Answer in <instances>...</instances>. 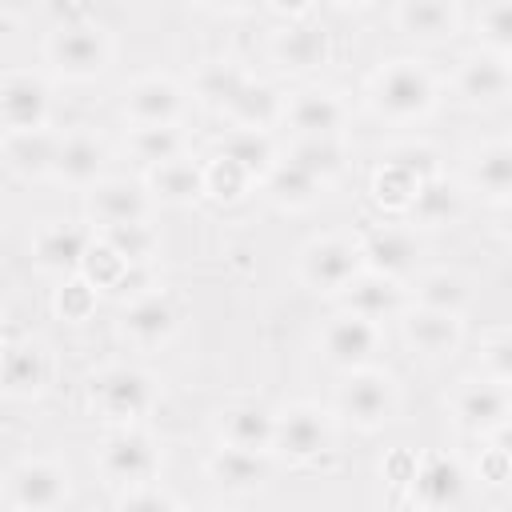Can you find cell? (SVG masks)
Returning a JSON list of instances; mask_svg holds the SVG:
<instances>
[{
	"label": "cell",
	"mask_w": 512,
	"mask_h": 512,
	"mask_svg": "<svg viewBox=\"0 0 512 512\" xmlns=\"http://www.w3.org/2000/svg\"><path fill=\"white\" fill-rule=\"evenodd\" d=\"M436 100H440V84H436L432 68L412 56L380 64L368 80V108L392 124L424 120L436 108Z\"/></svg>",
	"instance_id": "cell-1"
},
{
	"label": "cell",
	"mask_w": 512,
	"mask_h": 512,
	"mask_svg": "<svg viewBox=\"0 0 512 512\" xmlns=\"http://www.w3.org/2000/svg\"><path fill=\"white\" fill-rule=\"evenodd\" d=\"M112 52H116L112 48V32L96 16L52 24V32L44 40V60L64 80H96V76H104L108 64H112Z\"/></svg>",
	"instance_id": "cell-2"
},
{
	"label": "cell",
	"mask_w": 512,
	"mask_h": 512,
	"mask_svg": "<svg viewBox=\"0 0 512 512\" xmlns=\"http://www.w3.org/2000/svg\"><path fill=\"white\" fill-rule=\"evenodd\" d=\"M88 404L108 424L136 428V420H144L156 408V380L144 368L112 364L88 380Z\"/></svg>",
	"instance_id": "cell-3"
},
{
	"label": "cell",
	"mask_w": 512,
	"mask_h": 512,
	"mask_svg": "<svg viewBox=\"0 0 512 512\" xmlns=\"http://www.w3.org/2000/svg\"><path fill=\"white\" fill-rule=\"evenodd\" d=\"M336 408L344 420H352L360 432H376L400 412V384L384 368H356L344 372V384L336 392Z\"/></svg>",
	"instance_id": "cell-4"
},
{
	"label": "cell",
	"mask_w": 512,
	"mask_h": 512,
	"mask_svg": "<svg viewBox=\"0 0 512 512\" xmlns=\"http://www.w3.org/2000/svg\"><path fill=\"white\" fill-rule=\"evenodd\" d=\"M96 468L104 476V484L132 492V488H148L160 472V448L144 428H116L104 436L100 452H96Z\"/></svg>",
	"instance_id": "cell-5"
},
{
	"label": "cell",
	"mask_w": 512,
	"mask_h": 512,
	"mask_svg": "<svg viewBox=\"0 0 512 512\" xmlns=\"http://www.w3.org/2000/svg\"><path fill=\"white\" fill-rule=\"evenodd\" d=\"M72 496V472L52 456H24L8 472V504L16 512H60Z\"/></svg>",
	"instance_id": "cell-6"
},
{
	"label": "cell",
	"mask_w": 512,
	"mask_h": 512,
	"mask_svg": "<svg viewBox=\"0 0 512 512\" xmlns=\"http://www.w3.org/2000/svg\"><path fill=\"white\" fill-rule=\"evenodd\" d=\"M332 444H336V424L320 404H292L276 412L272 452L284 456L288 464H316L332 452Z\"/></svg>",
	"instance_id": "cell-7"
},
{
	"label": "cell",
	"mask_w": 512,
	"mask_h": 512,
	"mask_svg": "<svg viewBox=\"0 0 512 512\" xmlns=\"http://www.w3.org/2000/svg\"><path fill=\"white\" fill-rule=\"evenodd\" d=\"M364 272L360 240L348 236H316L300 248V280L312 292H344Z\"/></svg>",
	"instance_id": "cell-8"
},
{
	"label": "cell",
	"mask_w": 512,
	"mask_h": 512,
	"mask_svg": "<svg viewBox=\"0 0 512 512\" xmlns=\"http://www.w3.org/2000/svg\"><path fill=\"white\" fill-rule=\"evenodd\" d=\"M0 120L4 132H44L52 120V88L40 72L8 68L0 76Z\"/></svg>",
	"instance_id": "cell-9"
},
{
	"label": "cell",
	"mask_w": 512,
	"mask_h": 512,
	"mask_svg": "<svg viewBox=\"0 0 512 512\" xmlns=\"http://www.w3.org/2000/svg\"><path fill=\"white\" fill-rule=\"evenodd\" d=\"M468 492V472L448 452H424L408 480V500L420 512H452Z\"/></svg>",
	"instance_id": "cell-10"
},
{
	"label": "cell",
	"mask_w": 512,
	"mask_h": 512,
	"mask_svg": "<svg viewBox=\"0 0 512 512\" xmlns=\"http://www.w3.org/2000/svg\"><path fill=\"white\" fill-rule=\"evenodd\" d=\"M380 348V324L356 316V312H336L324 332H320V352L332 368H344V372H356V368H368L372 356Z\"/></svg>",
	"instance_id": "cell-11"
},
{
	"label": "cell",
	"mask_w": 512,
	"mask_h": 512,
	"mask_svg": "<svg viewBox=\"0 0 512 512\" xmlns=\"http://www.w3.org/2000/svg\"><path fill=\"white\" fill-rule=\"evenodd\" d=\"M452 412H456L460 428H468L476 436H492L496 428H504L512 420V388L492 376L464 380L452 396Z\"/></svg>",
	"instance_id": "cell-12"
},
{
	"label": "cell",
	"mask_w": 512,
	"mask_h": 512,
	"mask_svg": "<svg viewBox=\"0 0 512 512\" xmlns=\"http://www.w3.org/2000/svg\"><path fill=\"white\" fill-rule=\"evenodd\" d=\"M456 96L468 104V108H492V104H504L512 96V60L500 56V52H468L456 68Z\"/></svg>",
	"instance_id": "cell-13"
},
{
	"label": "cell",
	"mask_w": 512,
	"mask_h": 512,
	"mask_svg": "<svg viewBox=\"0 0 512 512\" xmlns=\"http://www.w3.org/2000/svg\"><path fill=\"white\" fill-rule=\"evenodd\" d=\"M124 116L132 128H176L184 116V92L168 76H140L124 88Z\"/></svg>",
	"instance_id": "cell-14"
},
{
	"label": "cell",
	"mask_w": 512,
	"mask_h": 512,
	"mask_svg": "<svg viewBox=\"0 0 512 512\" xmlns=\"http://www.w3.org/2000/svg\"><path fill=\"white\" fill-rule=\"evenodd\" d=\"M96 244V228H84V224H48L36 232L32 240V260L40 272H52V276H80L84 272V260Z\"/></svg>",
	"instance_id": "cell-15"
},
{
	"label": "cell",
	"mask_w": 512,
	"mask_h": 512,
	"mask_svg": "<svg viewBox=\"0 0 512 512\" xmlns=\"http://www.w3.org/2000/svg\"><path fill=\"white\" fill-rule=\"evenodd\" d=\"M204 472L228 496H256L272 480V460H268V452H244V448L216 444L204 460Z\"/></svg>",
	"instance_id": "cell-16"
},
{
	"label": "cell",
	"mask_w": 512,
	"mask_h": 512,
	"mask_svg": "<svg viewBox=\"0 0 512 512\" xmlns=\"http://www.w3.org/2000/svg\"><path fill=\"white\" fill-rule=\"evenodd\" d=\"M272 56L288 72H316V68H324L332 60V32L312 16L288 20L272 36Z\"/></svg>",
	"instance_id": "cell-17"
},
{
	"label": "cell",
	"mask_w": 512,
	"mask_h": 512,
	"mask_svg": "<svg viewBox=\"0 0 512 512\" xmlns=\"http://www.w3.org/2000/svg\"><path fill=\"white\" fill-rule=\"evenodd\" d=\"M0 380H4V396L8 400H36V396H44L48 384H52V352L40 340H12L4 348Z\"/></svg>",
	"instance_id": "cell-18"
},
{
	"label": "cell",
	"mask_w": 512,
	"mask_h": 512,
	"mask_svg": "<svg viewBox=\"0 0 512 512\" xmlns=\"http://www.w3.org/2000/svg\"><path fill=\"white\" fill-rule=\"evenodd\" d=\"M152 192L140 180H104L88 192V216L96 228L112 224H148L152 220Z\"/></svg>",
	"instance_id": "cell-19"
},
{
	"label": "cell",
	"mask_w": 512,
	"mask_h": 512,
	"mask_svg": "<svg viewBox=\"0 0 512 512\" xmlns=\"http://www.w3.org/2000/svg\"><path fill=\"white\" fill-rule=\"evenodd\" d=\"M400 336L412 352H420L428 360H444L464 340V316H448V312H432V308H408V312H400Z\"/></svg>",
	"instance_id": "cell-20"
},
{
	"label": "cell",
	"mask_w": 512,
	"mask_h": 512,
	"mask_svg": "<svg viewBox=\"0 0 512 512\" xmlns=\"http://www.w3.org/2000/svg\"><path fill=\"white\" fill-rule=\"evenodd\" d=\"M216 436L228 448L244 452H272L276 444V412L260 400H236L216 416Z\"/></svg>",
	"instance_id": "cell-21"
},
{
	"label": "cell",
	"mask_w": 512,
	"mask_h": 512,
	"mask_svg": "<svg viewBox=\"0 0 512 512\" xmlns=\"http://www.w3.org/2000/svg\"><path fill=\"white\" fill-rule=\"evenodd\" d=\"M392 24H396V32H404L412 40L440 44L460 32L464 8L456 0H400L392 8Z\"/></svg>",
	"instance_id": "cell-22"
},
{
	"label": "cell",
	"mask_w": 512,
	"mask_h": 512,
	"mask_svg": "<svg viewBox=\"0 0 512 512\" xmlns=\"http://www.w3.org/2000/svg\"><path fill=\"white\" fill-rule=\"evenodd\" d=\"M104 168H108V144L92 132H68L60 136V156H56V172L52 180L68 184V188H96L104 184Z\"/></svg>",
	"instance_id": "cell-23"
},
{
	"label": "cell",
	"mask_w": 512,
	"mask_h": 512,
	"mask_svg": "<svg viewBox=\"0 0 512 512\" xmlns=\"http://www.w3.org/2000/svg\"><path fill=\"white\" fill-rule=\"evenodd\" d=\"M284 120L300 132V140H336L340 128H344V104L332 92L304 88L288 100Z\"/></svg>",
	"instance_id": "cell-24"
},
{
	"label": "cell",
	"mask_w": 512,
	"mask_h": 512,
	"mask_svg": "<svg viewBox=\"0 0 512 512\" xmlns=\"http://www.w3.org/2000/svg\"><path fill=\"white\" fill-rule=\"evenodd\" d=\"M360 252H364V268L368 272H380L388 280H400L416 268V256H420V244L408 228H372L364 240H360Z\"/></svg>",
	"instance_id": "cell-25"
},
{
	"label": "cell",
	"mask_w": 512,
	"mask_h": 512,
	"mask_svg": "<svg viewBox=\"0 0 512 512\" xmlns=\"http://www.w3.org/2000/svg\"><path fill=\"white\" fill-rule=\"evenodd\" d=\"M60 136L44 132H4V164L20 180H44L56 172Z\"/></svg>",
	"instance_id": "cell-26"
},
{
	"label": "cell",
	"mask_w": 512,
	"mask_h": 512,
	"mask_svg": "<svg viewBox=\"0 0 512 512\" xmlns=\"http://www.w3.org/2000/svg\"><path fill=\"white\" fill-rule=\"evenodd\" d=\"M120 332H124L136 348H160V344H168L172 332H176V308H172L160 292H152V296H144V300H132V304L120 312Z\"/></svg>",
	"instance_id": "cell-27"
},
{
	"label": "cell",
	"mask_w": 512,
	"mask_h": 512,
	"mask_svg": "<svg viewBox=\"0 0 512 512\" xmlns=\"http://www.w3.org/2000/svg\"><path fill=\"white\" fill-rule=\"evenodd\" d=\"M340 296H344V312H356V316H364V320H372V324L392 320V316L404 308L400 280H388V276L368 272V268H364Z\"/></svg>",
	"instance_id": "cell-28"
},
{
	"label": "cell",
	"mask_w": 512,
	"mask_h": 512,
	"mask_svg": "<svg viewBox=\"0 0 512 512\" xmlns=\"http://www.w3.org/2000/svg\"><path fill=\"white\" fill-rule=\"evenodd\" d=\"M468 184L488 204H512V140H492L472 156Z\"/></svg>",
	"instance_id": "cell-29"
},
{
	"label": "cell",
	"mask_w": 512,
	"mask_h": 512,
	"mask_svg": "<svg viewBox=\"0 0 512 512\" xmlns=\"http://www.w3.org/2000/svg\"><path fill=\"white\" fill-rule=\"evenodd\" d=\"M148 192L156 204H172V208H184L192 200L204 196V164H196L192 156L184 160H172V164H160L148 172Z\"/></svg>",
	"instance_id": "cell-30"
},
{
	"label": "cell",
	"mask_w": 512,
	"mask_h": 512,
	"mask_svg": "<svg viewBox=\"0 0 512 512\" xmlns=\"http://www.w3.org/2000/svg\"><path fill=\"white\" fill-rule=\"evenodd\" d=\"M284 100L272 84H260V80H248L240 88V96L224 108V116L236 124V128H252V132H268V124H276L284 116Z\"/></svg>",
	"instance_id": "cell-31"
},
{
	"label": "cell",
	"mask_w": 512,
	"mask_h": 512,
	"mask_svg": "<svg viewBox=\"0 0 512 512\" xmlns=\"http://www.w3.org/2000/svg\"><path fill=\"white\" fill-rule=\"evenodd\" d=\"M212 152H220V156L236 160V164H240L244 172H252L256 180H264V176L280 164L272 136H268V132H252V128H232V132H224V136L216 140V148H212Z\"/></svg>",
	"instance_id": "cell-32"
},
{
	"label": "cell",
	"mask_w": 512,
	"mask_h": 512,
	"mask_svg": "<svg viewBox=\"0 0 512 512\" xmlns=\"http://www.w3.org/2000/svg\"><path fill=\"white\" fill-rule=\"evenodd\" d=\"M420 184H424L420 172H412L408 164H400V160H392V156H380V164H376V172H372V200H376L380 208H388V212L408 216V208H412Z\"/></svg>",
	"instance_id": "cell-33"
},
{
	"label": "cell",
	"mask_w": 512,
	"mask_h": 512,
	"mask_svg": "<svg viewBox=\"0 0 512 512\" xmlns=\"http://www.w3.org/2000/svg\"><path fill=\"white\" fill-rule=\"evenodd\" d=\"M264 192H268V200L272 204H280V208H308L320 192H324V180L320 176H312L308 168H300V164H292L288 156L264 176Z\"/></svg>",
	"instance_id": "cell-34"
},
{
	"label": "cell",
	"mask_w": 512,
	"mask_h": 512,
	"mask_svg": "<svg viewBox=\"0 0 512 512\" xmlns=\"http://www.w3.org/2000/svg\"><path fill=\"white\" fill-rule=\"evenodd\" d=\"M416 308L464 316V308H468V280H464L460 272H448V268L424 272V276L416 280Z\"/></svg>",
	"instance_id": "cell-35"
},
{
	"label": "cell",
	"mask_w": 512,
	"mask_h": 512,
	"mask_svg": "<svg viewBox=\"0 0 512 512\" xmlns=\"http://www.w3.org/2000/svg\"><path fill=\"white\" fill-rule=\"evenodd\" d=\"M408 216L416 224H428V228L452 224L460 216V188L452 180H444V176L424 180L420 192H416V200H412V208H408Z\"/></svg>",
	"instance_id": "cell-36"
},
{
	"label": "cell",
	"mask_w": 512,
	"mask_h": 512,
	"mask_svg": "<svg viewBox=\"0 0 512 512\" xmlns=\"http://www.w3.org/2000/svg\"><path fill=\"white\" fill-rule=\"evenodd\" d=\"M96 236L132 268L152 264V256L160 248V236L152 224H112V228H96Z\"/></svg>",
	"instance_id": "cell-37"
},
{
	"label": "cell",
	"mask_w": 512,
	"mask_h": 512,
	"mask_svg": "<svg viewBox=\"0 0 512 512\" xmlns=\"http://www.w3.org/2000/svg\"><path fill=\"white\" fill-rule=\"evenodd\" d=\"M252 76L244 72V68H236L232 60H208L200 72H196V92H200V100L204 104H212V108H228L236 96H240V88L248 84Z\"/></svg>",
	"instance_id": "cell-38"
},
{
	"label": "cell",
	"mask_w": 512,
	"mask_h": 512,
	"mask_svg": "<svg viewBox=\"0 0 512 512\" xmlns=\"http://www.w3.org/2000/svg\"><path fill=\"white\" fill-rule=\"evenodd\" d=\"M128 148H132V156L152 172V168H160V164L184 160V132H180V124H176V128H132Z\"/></svg>",
	"instance_id": "cell-39"
},
{
	"label": "cell",
	"mask_w": 512,
	"mask_h": 512,
	"mask_svg": "<svg viewBox=\"0 0 512 512\" xmlns=\"http://www.w3.org/2000/svg\"><path fill=\"white\" fill-rule=\"evenodd\" d=\"M252 184H256V176L244 172L236 160H228V156H220V152H212V156L204 160V196H208V200L236 204Z\"/></svg>",
	"instance_id": "cell-40"
},
{
	"label": "cell",
	"mask_w": 512,
	"mask_h": 512,
	"mask_svg": "<svg viewBox=\"0 0 512 512\" xmlns=\"http://www.w3.org/2000/svg\"><path fill=\"white\" fill-rule=\"evenodd\" d=\"M288 160L300 164V168H308L312 176H320L328 184L344 168V148H340V140H296L292 152H288Z\"/></svg>",
	"instance_id": "cell-41"
},
{
	"label": "cell",
	"mask_w": 512,
	"mask_h": 512,
	"mask_svg": "<svg viewBox=\"0 0 512 512\" xmlns=\"http://www.w3.org/2000/svg\"><path fill=\"white\" fill-rule=\"evenodd\" d=\"M476 36L488 52H500L512 60V0L504 4H484L476 12Z\"/></svg>",
	"instance_id": "cell-42"
},
{
	"label": "cell",
	"mask_w": 512,
	"mask_h": 512,
	"mask_svg": "<svg viewBox=\"0 0 512 512\" xmlns=\"http://www.w3.org/2000/svg\"><path fill=\"white\" fill-rule=\"evenodd\" d=\"M92 308H96V288H92L84 276H72V280L60 284V292H56V312H60L64 320H88Z\"/></svg>",
	"instance_id": "cell-43"
},
{
	"label": "cell",
	"mask_w": 512,
	"mask_h": 512,
	"mask_svg": "<svg viewBox=\"0 0 512 512\" xmlns=\"http://www.w3.org/2000/svg\"><path fill=\"white\" fill-rule=\"evenodd\" d=\"M480 364H484V372H488L492 380H500V384L512 388V332L488 336L484 348H480Z\"/></svg>",
	"instance_id": "cell-44"
},
{
	"label": "cell",
	"mask_w": 512,
	"mask_h": 512,
	"mask_svg": "<svg viewBox=\"0 0 512 512\" xmlns=\"http://www.w3.org/2000/svg\"><path fill=\"white\" fill-rule=\"evenodd\" d=\"M116 512H180V504L160 488H132L116 500Z\"/></svg>",
	"instance_id": "cell-45"
},
{
	"label": "cell",
	"mask_w": 512,
	"mask_h": 512,
	"mask_svg": "<svg viewBox=\"0 0 512 512\" xmlns=\"http://www.w3.org/2000/svg\"><path fill=\"white\" fill-rule=\"evenodd\" d=\"M488 440H492L488 448H492V452H496V456H500V460H504V464L512 468V420H508L504 428H496V432H492Z\"/></svg>",
	"instance_id": "cell-46"
},
{
	"label": "cell",
	"mask_w": 512,
	"mask_h": 512,
	"mask_svg": "<svg viewBox=\"0 0 512 512\" xmlns=\"http://www.w3.org/2000/svg\"><path fill=\"white\" fill-rule=\"evenodd\" d=\"M500 236H504V240H512V204L504 208V220H500Z\"/></svg>",
	"instance_id": "cell-47"
},
{
	"label": "cell",
	"mask_w": 512,
	"mask_h": 512,
	"mask_svg": "<svg viewBox=\"0 0 512 512\" xmlns=\"http://www.w3.org/2000/svg\"><path fill=\"white\" fill-rule=\"evenodd\" d=\"M384 512H420L412 500H404V504H392V508H384Z\"/></svg>",
	"instance_id": "cell-48"
},
{
	"label": "cell",
	"mask_w": 512,
	"mask_h": 512,
	"mask_svg": "<svg viewBox=\"0 0 512 512\" xmlns=\"http://www.w3.org/2000/svg\"><path fill=\"white\" fill-rule=\"evenodd\" d=\"M200 512H212V508H200Z\"/></svg>",
	"instance_id": "cell-49"
}]
</instances>
